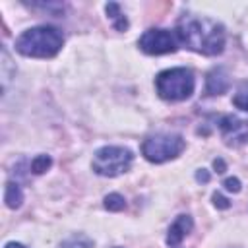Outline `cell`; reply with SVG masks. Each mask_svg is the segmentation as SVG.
<instances>
[{"instance_id":"13","label":"cell","mask_w":248,"mask_h":248,"mask_svg":"<svg viewBox=\"0 0 248 248\" xmlns=\"http://www.w3.org/2000/svg\"><path fill=\"white\" fill-rule=\"evenodd\" d=\"M58 248H93V242L85 234H72L70 238L62 240Z\"/></svg>"},{"instance_id":"6","label":"cell","mask_w":248,"mask_h":248,"mask_svg":"<svg viewBox=\"0 0 248 248\" xmlns=\"http://www.w3.org/2000/svg\"><path fill=\"white\" fill-rule=\"evenodd\" d=\"M138 46L151 56H159V54H169V52H176L178 48V39L176 33L169 31V29H147L140 41Z\"/></svg>"},{"instance_id":"4","label":"cell","mask_w":248,"mask_h":248,"mask_svg":"<svg viewBox=\"0 0 248 248\" xmlns=\"http://www.w3.org/2000/svg\"><path fill=\"white\" fill-rule=\"evenodd\" d=\"M134 161V153L128 147H120V145H105L99 147L93 155L91 167L99 176H118L130 170Z\"/></svg>"},{"instance_id":"18","label":"cell","mask_w":248,"mask_h":248,"mask_svg":"<svg viewBox=\"0 0 248 248\" xmlns=\"http://www.w3.org/2000/svg\"><path fill=\"white\" fill-rule=\"evenodd\" d=\"M223 186H225V190H229V192H232V194H236V192H240V180L236 178V176H231V178H225V182H223Z\"/></svg>"},{"instance_id":"2","label":"cell","mask_w":248,"mask_h":248,"mask_svg":"<svg viewBox=\"0 0 248 248\" xmlns=\"http://www.w3.org/2000/svg\"><path fill=\"white\" fill-rule=\"evenodd\" d=\"M62 45H64V37L60 29L52 25H37L25 29L16 39V50L31 58H52L60 52Z\"/></svg>"},{"instance_id":"1","label":"cell","mask_w":248,"mask_h":248,"mask_svg":"<svg viewBox=\"0 0 248 248\" xmlns=\"http://www.w3.org/2000/svg\"><path fill=\"white\" fill-rule=\"evenodd\" d=\"M176 39L203 56H217L225 50V27L203 16L182 14L176 21Z\"/></svg>"},{"instance_id":"9","label":"cell","mask_w":248,"mask_h":248,"mask_svg":"<svg viewBox=\"0 0 248 248\" xmlns=\"http://www.w3.org/2000/svg\"><path fill=\"white\" fill-rule=\"evenodd\" d=\"M194 229V221L190 215H178L174 219V223L169 227V232H167V244L169 246H178L182 242V238Z\"/></svg>"},{"instance_id":"20","label":"cell","mask_w":248,"mask_h":248,"mask_svg":"<svg viewBox=\"0 0 248 248\" xmlns=\"http://www.w3.org/2000/svg\"><path fill=\"white\" fill-rule=\"evenodd\" d=\"M213 169H215L217 172H225V170H227V165H225L223 159H215V161H213Z\"/></svg>"},{"instance_id":"22","label":"cell","mask_w":248,"mask_h":248,"mask_svg":"<svg viewBox=\"0 0 248 248\" xmlns=\"http://www.w3.org/2000/svg\"><path fill=\"white\" fill-rule=\"evenodd\" d=\"M116 248H118V246H116Z\"/></svg>"},{"instance_id":"10","label":"cell","mask_w":248,"mask_h":248,"mask_svg":"<svg viewBox=\"0 0 248 248\" xmlns=\"http://www.w3.org/2000/svg\"><path fill=\"white\" fill-rule=\"evenodd\" d=\"M4 202H6V205H8L10 209H17V207L21 205V202H23V192H21V188H19L17 182H14V180L6 182V188H4Z\"/></svg>"},{"instance_id":"12","label":"cell","mask_w":248,"mask_h":248,"mask_svg":"<svg viewBox=\"0 0 248 248\" xmlns=\"http://www.w3.org/2000/svg\"><path fill=\"white\" fill-rule=\"evenodd\" d=\"M232 105L240 110H246L248 112V79L240 81L238 87H236V93L232 97Z\"/></svg>"},{"instance_id":"21","label":"cell","mask_w":248,"mask_h":248,"mask_svg":"<svg viewBox=\"0 0 248 248\" xmlns=\"http://www.w3.org/2000/svg\"><path fill=\"white\" fill-rule=\"evenodd\" d=\"M4 248H25L23 244H19V242H8Z\"/></svg>"},{"instance_id":"3","label":"cell","mask_w":248,"mask_h":248,"mask_svg":"<svg viewBox=\"0 0 248 248\" xmlns=\"http://www.w3.org/2000/svg\"><path fill=\"white\" fill-rule=\"evenodd\" d=\"M196 87V78L188 68H169L157 74L155 89L163 101L178 103L192 97Z\"/></svg>"},{"instance_id":"14","label":"cell","mask_w":248,"mask_h":248,"mask_svg":"<svg viewBox=\"0 0 248 248\" xmlns=\"http://www.w3.org/2000/svg\"><path fill=\"white\" fill-rule=\"evenodd\" d=\"M50 165H52L50 155L41 153V155H37V157L31 161V172H33V174H43V172H46V170L50 169Z\"/></svg>"},{"instance_id":"5","label":"cell","mask_w":248,"mask_h":248,"mask_svg":"<svg viewBox=\"0 0 248 248\" xmlns=\"http://www.w3.org/2000/svg\"><path fill=\"white\" fill-rule=\"evenodd\" d=\"M186 147V141L180 134H153L143 140L141 155L149 163H165L176 159Z\"/></svg>"},{"instance_id":"15","label":"cell","mask_w":248,"mask_h":248,"mask_svg":"<svg viewBox=\"0 0 248 248\" xmlns=\"http://www.w3.org/2000/svg\"><path fill=\"white\" fill-rule=\"evenodd\" d=\"M105 207H107L108 211H122V209L126 207V200H124L120 194L112 192V194L105 196Z\"/></svg>"},{"instance_id":"19","label":"cell","mask_w":248,"mask_h":248,"mask_svg":"<svg viewBox=\"0 0 248 248\" xmlns=\"http://www.w3.org/2000/svg\"><path fill=\"white\" fill-rule=\"evenodd\" d=\"M196 180H198V182H202V184L209 182V172H207L205 169H200V170L196 172Z\"/></svg>"},{"instance_id":"11","label":"cell","mask_w":248,"mask_h":248,"mask_svg":"<svg viewBox=\"0 0 248 248\" xmlns=\"http://www.w3.org/2000/svg\"><path fill=\"white\" fill-rule=\"evenodd\" d=\"M105 10H107V16L110 17V21H112L116 31H126L128 29V19H126V16L122 14V10H120V6L116 2H108L105 6Z\"/></svg>"},{"instance_id":"8","label":"cell","mask_w":248,"mask_h":248,"mask_svg":"<svg viewBox=\"0 0 248 248\" xmlns=\"http://www.w3.org/2000/svg\"><path fill=\"white\" fill-rule=\"evenodd\" d=\"M231 85V79H229V74L225 68L217 66L213 70H209L207 78H205V95H223Z\"/></svg>"},{"instance_id":"17","label":"cell","mask_w":248,"mask_h":248,"mask_svg":"<svg viewBox=\"0 0 248 248\" xmlns=\"http://www.w3.org/2000/svg\"><path fill=\"white\" fill-rule=\"evenodd\" d=\"M211 200H213V205H215L217 209H229V207H231V202H229L225 196H221L219 192H213Z\"/></svg>"},{"instance_id":"7","label":"cell","mask_w":248,"mask_h":248,"mask_svg":"<svg viewBox=\"0 0 248 248\" xmlns=\"http://www.w3.org/2000/svg\"><path fill=\"white\" fill-rule=\"evenodd\" d=\"M219 130L229 147H240L248 141V120L244 118L225 114L219 120Z\"/></svg>"},{"instance_id":"16","label":"cell","mask_w":248,"mask_h":248,"mask_svg":"<svg viewBox=\"0 0 248 248\" xmlns=\"http://www.w3.org/2000/svg\"><path fill=\"white\" fill-rule=\"evenodd\" d=\"M10 62H12V60H10L8 50L2 48V85H4V89H6V85H8V79L12 78V64H10Z\"/></svg>"}]
</instances>
